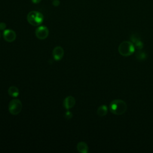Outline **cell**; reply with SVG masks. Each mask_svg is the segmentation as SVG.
Instances as JSON below:
<instances>
[{
    "label": "cell",
    "mask_w": 153,
    "mask_h": 153,
    "mask_svg": "<svg viewBox=\"0 0 153 153\" xmlns=\"http://www.w3.org/2000/svg\"><path fill=\"white\" fill-rule=\"evenodd\" d=\"M127 109L126 103L121 99L114 100L109 104V110L114 115H121L126 111Z\"/></svg>",
    "instance_id": "cell-1"
},
{
    "label": "cell",
    "mask_w": 153,
    "mask_h": 153,
    "mask_svg": "<svg viewBox=\"0 0 153 153\" xmlns=\"http://www.w3.org/2000/svg\"><path fill=\"white\" fill-rule=\"evenodd\" d=\"M119 53L125 57L131 55L135 50V47L131 41H123L118 46Z\"/></svg>",
    "instance_id": "cell-2"
},
{
    "label": "cell",
    "mask_w": 153,
    "mask_h": 153,
    "mask_svg": "<svg viewBox=\"0 0 153 153\" xmlns=\"http://www.w3.org/2000/svg\"><path fill=\"white\" fill-rule=\"evenodd\" d=\"M28 23L34 26L40 25L44 20L43 14L37 11H31L27 15Z\"/></svg>",
    "instance_id": "cell-3"
},
{
    "label": "cell",
    "mask_w": 153,
    "mask_h": 153,
    "mask_svg": "<svg viewBox=\"0 0 153 153\" xmlns=\"http://www.w3.org/2000/svg\"><path fill=\"white\" fill-rule=\"evenodd\" d=\"M22 109V103L19 99H14L11 100L8 104V111L13 115L20 114Z\"/></svg>",
    "instance_id": "cell-4"
},
{
    "label": "cell",
    "mask_w": 153,
    "mask_h": 153,
    "mask_svg": "<svg viewBox=\"0 0 153 153\" xmlns=\"http://www.w3.org/2000/svg\"><path fill=\"white\" fill-rule=\"evenodd\" d=\"M48 29L45 26H39L35 30V35L39 39H46L48 37Z\"/></svg>",
    "instance_id": "cell-5"
},
{
    "label": "cell",
    "mask_w": 153,
    "mask_h": 153,
    "mask_svg": "<svg viewBox=\"0 0 153 153\" xmlns=\"http://www.w3.org/2000/svg\"><path fill=\"white\" fill-rule=\"evenodd\" d=\"M16 32L11 29H5L3 32V37L4 39L8 42H13L16 38Z\"/></svg>",
    "instance_id": "cell-6"
},
{
    "label": "cell",
    "mask_w": 153,
    "mask_h": 153,
    "mask_svg": "<svg viewBox=\"0 0 153 153\" xmlns=\"http://www.w3.org/2000/svg\"><path fill=\"white\" fill-rule=\"evenodd\" d=\"M64 56V50L60 46H57L54 47L53 50V56L55 60H60Z\"/></svg>",
    "instance_id": "cell-7"
},
{
    "label": "cell",
    "mask_w": 153,
    "mask_h": 153,
    "mask_svg": "<svg viewBox=\"0 0 153 153\" xmlns=\"http://www.w3.org/2000/svg\"><path fill=\"white\" fill-rule=\"evenodd\" d=\"M130 40L131 42L134 44L135 48H136L137 50H140L142 49L143 47V44L141 40L140 39L138 35L136 33H133L130 36Z\"/></svg>",
    "instance_id": "cell-8"
},
{
    "label": "cell",
    "mask_w": 153,
    "mask_h": 153,
    "mask_svg": "<svg viewBox=\"0 0 153 153\" xmlns=\"http://www.w3.org/2000/svg\"><path fill=\"white\" fill-rule=\"evenodd\" d=\"M75 104V99L72 96H67L63 101V106L66 109H69L74 106Z\"/></svg>",
    "instance_id": "cell-9"
},
{
    "label": "cell",
    "mask_w": 153,
    "mask_h": 153,
    "mask_svg": "<svg viewBox=\"0 0 153 153\" xmlns=\"http://www.w3.org/2000/svg\"><path fill=\"white\" fill-rule=\"evenodd\" d=\"M76 149L81 153H87L88 151V146L84 142H79L76 145Z\"/></svg>",
    "instance_id": "cell-10"
},
{
    "label": "cell",
    "mask_w": 153,
    "mask_h": 153,
    "mask_svg": "<svg viewBox=\"0 0 153 153\" xmlns=\"http://www.w3.org/2000/svg\"><path fill=\"white\" fill-rule=\"evenodd\" d=\"M8 94L13 97H17L19 95V90L16 86H11L8 89Z\"/></svg>",
    "instance_id": "cell-11"
},
{
    "label": "cell",
    "mask_w": 153,
    "mask_h": 153,
    "mask_svg": "<svg viewBox=\"0 0 153 153\" xmlns=\"http://www.w3.org/2000/svg\"><path fill=\"white\" fill-rule=\"evenodd\" d=\"M108 111V107L105 105H102L98 108L97 110V114L100 117H103L107 114Z\"/></svg>",
    "instance_id": "cell-12"
},
{
    "label": "cell",
    "mask_w": 153,
    "mask_h": 153,
    "mask_svg": "<svg viewBox=\"0 0 153 153\" xmlns=\"http://www.w3.org/2000/svg\"><path fill=\"white\" fill-rule=\"evenodd\" d=\"M136 57L137 60H143L146 58V54L142 51H138L136 54Z\"/></svg>",
    "instance_id": "cell-13"
},
{
    "label": "cell",
    "mask_w": 153,
    "mask_h": 153,
    "mask_svg": "<svg viewBox=\"0 0 153 153\" xmlns=\"http://www.w3.org/2000/svg\"><path fill=\"white\" fill-rule=\"evenodd\" d=\"M65 117L67 119V120H70L71 118H72V114L71 111H67L65 114Z\"/></svg>",
    "instance_id": "cell-14"
},
{
    "label": "cell",
    "mask_w": 153,
    "mask_h": 153,
    "mask_svg": "<svg viewBox=\"0 0 153 153\" xmlns=\"http://www.w3.org/2000/svg\"><path fill=\"white\" fill-rule=\"evenodd\" d=\"M7 27V25L4 22H1L0 23V30H5V28Z\"/></svg>",
    "instance_id": "cell-15"
},
{
    "label": "cell",
    "mask_w": 153,
    "mask_h": 153,
    "mask_svg": "<svg viewBox=\"0 0 153 153\" xmlns=\"http://www.w3.org/2000/svg\"><path fill=\"white\" fill-rule=\"evenodd\" d=\"M53 5L55 7H58L60 5L59 0H54L53 1Z\"/></svg>",
    "instance_id": "cell-16"
},
{
    "label": "cell",
    "mask_w": 153,
    "mask_h": 153,
    "mask_svg": "<svg viewBox=\"0 0 153 153\" xmlns=\"http://www.w3.org/2000/svg\"><path fill=\"white\" fill-rule=\"evenodd\" d=\"M31 1L33 4H38L41 1V0H31Z\"/></svg>",
    "instance_id": "cell-17"
},
{
    "label": "cell",
    "mask_w": 153,
    "mask_h": 153,
    "mask_svg": "<svg viewBox=\"0 0 153 153\" xmlns=\"http://www.w3.org/2000/svg\"><path fill=\"white\" fill-rule=\"evenodd\" d=\"M1 32H0V38H1Z\"/></svg>",
    "instance_id": "cell-18"
}]
</instances>
